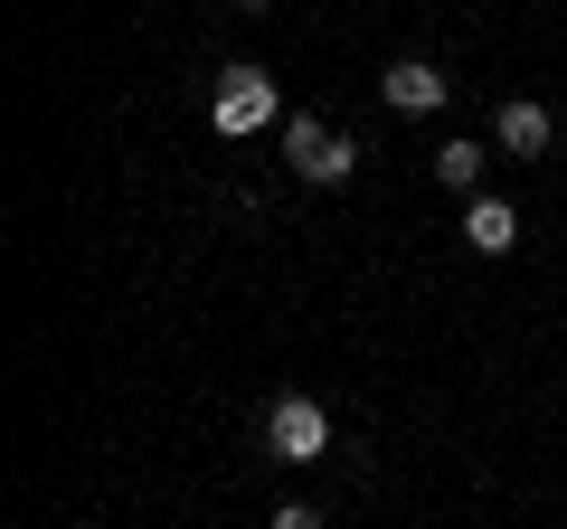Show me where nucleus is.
Here are the masks:
<instances>
[{
  "mask_svg": "<svg viewBox=\"0 0 567 529\" xmlns=\"http://www.w3.org/2000/svg\"><path fill=\"white\" fill-rule=\"evenodd\" d=\"M265 445H275L284 464H322L331 454V407L322 397H275V407H265Z\"/></svg>",
  "mask_w": 567,
  "mask_h": 529,
  "instance_id": "obj_1",
  "label": "nucleus"
},
{
  "mask_svg": "<svg viewBox=\"0 0 567 529\" xmlns=\"http://www.w3.org/2000/svg\"><path fill=\"white\" fill-rule=\"evenodd\" d=\"M208 123H218L227 143H237V133H265V123H275V76H265V66H227L218 95H208Z\"/></svg>",
  "mask_w": 567,
  "mask_h": 529,
  "instance_id": "obj_2",
  "label": "nucleus"
},
{
  "mask_svg": "<svg viewBox=\"0 0 567 529\" xmlns=\"http://www.w3.org/2000/svg\"><path fill=\"white\" fill-rule=\"evenodd\" d=\"M492 133H502V152H511V162H539V152L558 143V123H548V104H529V95H511Z\"/></svg>",
  "mask_w": 567,
  "mask_h": 529,
  "instance_id": "obj_3",
  "label": "nucleus"
},
{
  "mask_svg": "<svg viewBox=\"0 0 567 529\" xmlns=\"http://www.w3.org/2000/svg\"><path fill=\"white\" fill-rule=\"evenodd\" d=\"M379 95L398 104V114H435V104H445V76H435L425 58H398V66L379 76Z\"/></svg>",
  "mask_w": 567,
  "mask_h": 529,
  "instance_id": "obj_4",
  "label": "nucleus"
},
{
  "mask_svg": "<svg viewBox=\"0 0 567 529\" xmlns=\"http://www.w3.org/2000/svg\"><path fill=\"white\" fill-rule=\"evenodd\" d=\"M464 246H473V256H511V246H520L511 199H473V208H464Z\"/></svg>",
  "mask_w": 567,
  "mask_h": 529,
  "instance_id": "obj_5",
  "label": "nucleus"
},
{
  "mask_svg": "<svg viewBox=\"0 0 567 529\" xmlns=\"http://www.w3.org/2000/svg\"><path fill=\"white\" fill-rule=\"evenodd\" d=\"M293 170H303L312 189H341L350 170H360V143H341V133H322V143H312V152H303V162H293Z\"/></svg>",
  "mask_w": 567,
  "mask_h": 529,
  "instance_id": "obj_6",
  "label": "nucleus"
},
{
  "mask_svg": "<svg viewBox=\"0 0 567 529\" xmlns=\"http://www.w3.org/2000/svg\"><path fill=\"white\" fill-rule=\"evenodd\" d=\"M435 180L473 199V189H483V143H445V152H435Z\"/></svg>",
  "mask_w": 567,
  "mask_h": 529,
  "instance_id": "obj_7",
  "label": "nucleus"
},
{
  "mask_svg": "<svg viewBox=\"0 0 567 529\" xmlns=\"http://www.w3.org/2000/svg\"><path fill=\"white\" fill-rule=\"evenodd\" d=\"M275 529H322V510H312V501H284V510H275Z\"/></svg>",
  "mask_w": 567,
  "mask_h": 529,
  "instance_id": "obj_8",
  "label": "nucleus"
},
{
  "mask_svg": "<svg viewBox=\"0 0 567 529\" xmlns=\"http://www.w3.org/2000/svg\"><path fill=\"white\" fill-rule=\"evenodd\" d=\"M237 10H265V0H237Z\"/></svg>",
  "mask_w": 567,
  "mask_h": 529,
  "instance_id": "obj_9",
  "label": "nucleus"
}]
</instances>
